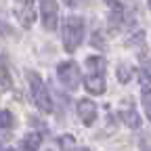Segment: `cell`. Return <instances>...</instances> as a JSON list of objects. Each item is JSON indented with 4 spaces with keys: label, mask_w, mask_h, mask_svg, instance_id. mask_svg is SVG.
I'll list each match as a JSON object with an SVG mask.
<instances>
[{
    "label": "cell",
    "mask_w": 151,
    "mask_h": 151,
    "mask_svg": "<svg viewBox=\"0 0 151 151\" xmlns=\"http://www.w3.org/2000/svg\"><path fill=\"white\" fill-rule=\"evenodd\" d=\"M40 145H42V134L40 132H29V134H25L23 141H21L23 151H38Z\"/></svg>",
    "instance_id": "8"
},
{
    "label": "cell",
    "mask_w": 151,
    "mask_h": 151,
    "mask_svg": "<svg viewBox=\"0 0 151 151\" xmlns=\"http://www.w3.org/2000/svg\"><path fill=\"white\" fill-rule=\"evenodd\" d=\"M141 103H143V109H145L147 118H149V122H151V86H145V88H143Z\"/></svg>",
    "instance_id": "13"
},
{
    "label": "cell",
    "mask_w": 151,
    "mask_h": 151,
    "mask_svg": "<svg viewBox=\"0 0 151 151\" xmlns=\"http://www.w3.org/2000/svg\"><path fill=\"white\" fill-rule=\"evenodd\" d=\"M57 76H59L61 84L67 90H78L80 88V67L76 65L73 61H63L57 65Z\"/></svg>",
    "instance_id": "3"
},
{
    "label": "cell",
    "mask_w": 151,
    "mask_h": 151,
    "mask_svg": "<svg viewBox=\"0 0 151 151\" xmlns=\"http://www.w3.org/2000/svg\"><path fill=\"white\" fill-rule=\"evenodd\" d=\"M78 151H88V149H78Z\"/></svg>",
    "instance_id": "20"
},
{
    "label": "cell",
    "mask_w": 151,
    "mask_h": 151,
    "mask_svg": "<svg viewBox=\"0 0 151 151\" xmlns=\"http://www.w3.org/2000/svg\"><path fill=\"white\" fill-rule=\"evenodd\" d=\"M27 80H29V86H32V97H34L36 107L42 113H50L52 111V99H50V92L44 86L42 78L36 71H27Z\"/></svg>",
    "instance_id": "2"
},
{
    "label": "cell",
    "mask_w": 151,
    "mask_h": 151,
    "mask_svg": "<svg viewBox=\"0 0 151 151\" xmlns=\"http://www.w3.org/2000/svg\"><path fill=\"white\" fill-rule=\"evenodd\" d=\"M122 21H124V6L120 2H116V4L111 6V13H109V25L113 29H118L122 25Z\"/></svg>",
    "instance_id": "10"
},
{
    "label": "cell",
    "mask_w": 151,
    "mask_h": 151,
    "mask_svg": "<svg viewBox=\"0 0 151 151\" xmlns=\"http://www.w3.org/2000/svg\"><path fill=\"white\" fill-rule=\"evenodd\" d=\"M17 19L21 21L23 27H32L36 21V9L34 0H19L17 2Z\"/></svg>",
    "instance_id": "6"
},
{
    "label": "cell",
    "mask_w": 151,
    "mask_h": 151,
    "mask_svg": "<svg viewBox=\"0 0 151 151\" xmlns=\"http://www.w3.org/2000/svg\"><path fill=\"white\" fill-rule=\"evenodd\" d=\"M0 151H4V149H2V143H0Z\"/></svg>",
    "instance_id": "19"
},
{
    "label": "cell",
    "mask_w": 151,
    "mask_h": 151,
    "mask_svg": "<svg viewBox=\"0 0 151 151\" xmlns=\"http://www.w3.org/2000/svg\"><path fill=\"white\" fill-rule=\"evenodd\" d=\"M147 2H149V11H151V0H147Z\"/></svg>",
    "instance_id": "18"
},
{
    "label": "cell",
    "mask_w": 151,
    "mask_h": 151,
    "mask_svg": "<svg viewBox=\"0 0 151 151\" xmlns=\"http://www.w3.org/2000/svg\"><path fill=\"white\" fill-rule=\"evenodd\" d=\"M13 124V113L11 111H0V130H4V128H9Z\"/></svg>",
    "instance_id": "15"
},
{
    "label": "cell",
    "mask_w": 151,
    "mask_h": 151,
    "mask_svg": "<svg viewBox=\"0 0 151 151\" xmlns=\"http://www.w3.org/2000/svg\"><path fill=\"white\" fill-rule=\"evenodd\" d=\"M86 67H88V73H105V59L103 57H88Z\"/></svg>",
    "instance_id": "11"
},
{
    "label": "cell",
    "mask_w": 151,
    "mask_h": 151,
    "mask_svg": "<svg viewBox=\"0 0 151 151\" xmlns=\"http://www.w3.org/2000/svg\"><path fill=\"white\" fill-rule=\"evenodd\" d=\"M141 78L145 82H151V57L141 55Z\"/></svg>",
    "instance_id": "12"
},
{
    "label": "cell",
    "mask_w": 151,
    "mask_h": 151,
    "mask_svg": "<svg viewBox=\"0 0 151 151\" xmlns=\"http://www.w3.org/2000/svg\"><path fill=\"white\" fill-rule=\"evenodd\" d=\"M84 86L90 94H103L105 92V78L103 73H88L86 80H84Z\"/></svg>",
    "instance_id": "7"
},
{
    "label": "cell",
    "mask_w": 151,
    "mask_h": 151,
    "mask_svg": "<svg viewBox=\"0 0 151 151\" xmlns=\"http://www.w3.org/2000/svg\"><path fill=\"white\" fill-rule=\"evenodd\" d=\"M78 116L82 120L84 126H92L97 122V116H99V109H97V103L90 101V99H82L78 103Z\"/></svg>",
    "instance_id": "5"
},
{
    "label": "cell",
    "mask_w": 151,
    "mask_h": 151,
    "mask_svg": "<svg viewBox=\"0 0 151 151\" xmlns=\"http://www.w3.org/2000/svg\"><path fill=\"white\" fill-rule=\"evenodd\" d=\"M143 151H151V149H145V147H143Z\"/></svg>",
    "instance_id": "21"
},
{
    "label": "cell",
    "mask_w": 151,
    "mask_h": 151,
    "mask_svg": "<svg viewBox=\"0 0 151 151\" xmlns=\"http://www.w3.org/2000/svg\"><path fill=\"white\" fill-rule=\"evenodd\" d=\"M61 40H63V48L67 52H73L84 40V19L78 15H69L63 21V29H61Z\"/></svg>",
    "instance_id": "1"
},
{
    "label": "cell",
    "mask_w": 151,
    "mask_h": 151,
    "mask_svg": "<svg viewBox=\"0 0 151 151\" xmlns=\"http://www.w3.org/2000/svg\"><path fill=\"white\" fill-rule=\"evenodd\" d=\"M116 73H118V80H120L122 84H128L130 78H132V69H130V65H126V63H120Z\"/></svg>",
    "instance_id": "14"
},
{
    "label": "cell",
    "mask_w": 151,
    "mask_h": 151,
    "mask_svg": "<svg viewBox=\"0 0 151 151\" xmlns=\"http://www.w3.org/2000/svg\"><path fill=\"white\" fill-rule=\"evenodd\" d=\"M40 17L46 32H55L59 25V4L55 0H42L40 2Z\"/></svg>",
    "instance_id": "4"
},
{
    "label": "cell",
    "mask_w": 151,
    "mask_h": 151,
    "mask_svg": "<svg viewBox=\"0 0 151 151\" xmlns=\"http://www.w3.org/2000/svg\"><path fill=\"white\" fill-rule=\"evenodd\" d=\"M120 116H122L124 124L130 126V128H139V126H141V118H139V113H137L134 107H126V109H122Z\"/></svg>",
    "instance_id": "9"
},
{
    "label": "cell",
    "mask_w": 151,
    "mask_h": 151,
    "mask_svg": "<svg viewBox=\"0 0 151 151\" xmlns=\"http://www.w3.org/2000/svg\"><path fill=\"white\" fill-rule=\"evenodd\" d=\"M105 2H107L109 6H113V4H116V2H118V0H105Z\"/></svg>",
    "instance_id": "17"
},
{
    "label": "cell",
    "mask_w": 151,
    "mask_h": 151,
    "mask_svg": "<svg viewBox=\"0 0 151 151\" xmlns=\"http://www.w3.org/2000/svg\"><path fill=\"white\" fill-rule=\"evenodd\" d=\"M90 42H92V46H97V48H105V36L101 32H94L92 38H90Z\"/></svg>",
    "instance_id": "16"
}]
</instances>
